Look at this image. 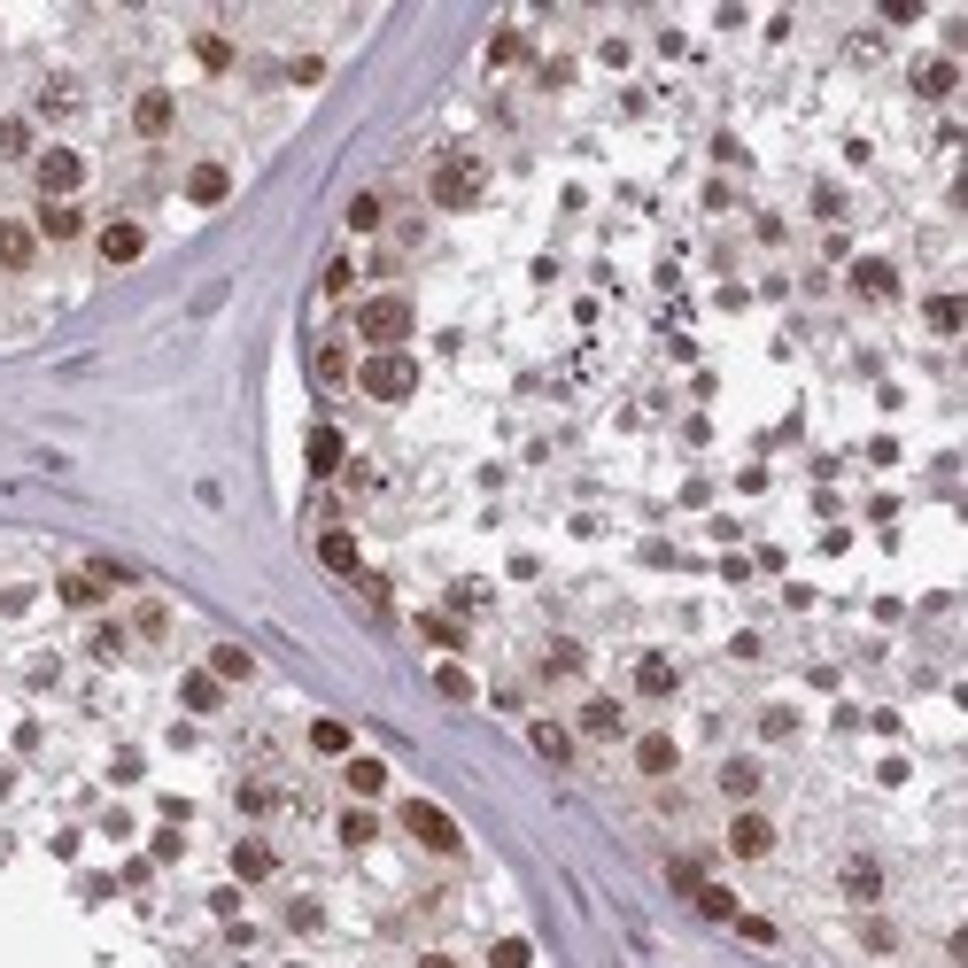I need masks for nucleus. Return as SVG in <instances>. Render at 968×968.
Returning a JSON list of instances; mask_svg holds the SVG:
<instances>
[{"mask_svg": "<svg viewBox=\"0 0 968 968\" xmlns=\"http://www.w3.org/2000/svg\"><path fill=\"white\" fill-rule=\"evenodd\" d=\"M357 388H365L373 403H403V396L418 388V365L403 357V349H373V357L357 365Z\"/></svg>", "mask_w": 968, "mask_h": 968, "instance_id": "1", "label": "nucleus"}, {"mask_svg": "<svg viewBox=\"0 0 968 968\" xmlns=\"http://www.w3.org/2000/svg\"><path fill=\"white\" fill-rule=\"evenodd\" d=\"M32 187H39L47 202H70V194L85 187V155H78V147H39V155H32Z\"/></svg>", "mask_w": 968, "mask_h": 968, "instance_id": "2", "label": "nucleus"}, {"mask_svg": "<svg viewBox=\"0 0 968 968\" xmlns=\"http://www.w3.org/2000/svg\"><path fill=\"white\" fill-rule=\"evenodd\" d=\"M357 333H365L373 349H403V341H411V303H403V295H373V303L357 310Z\"/></svg>", "mask_w": 968, "mask_h": 968, "instance_id": "3", "label": "nucleus"}, {"mask_svg": "<svg viewBox=\"0 0 968 968\" xmlns=\"http://www.w3.org/2000/svg\"><path fill=\"white\" fill-rule=\"evenodd\" d=\"M396 822H403V829H411L426 852H458V845H465V837H458V822H450L442 806H434V799H403V814H396Z\"/></svg>", "mask_w": 968, "mask_h": 968, "instance_id": "4", "label": "nucleus"}, {"mask_svg": "<svg viewBox=\"0 0 968 968\" xmlns=\"http://www.w3.org/2000/svg\"><path fill=\"white\" fill-rule=\"evenodd\" d=\"M434 202H442V210H473L481 202V163L473 155H442V163H434Z\"/></svg>", "mask_w": 968, "mask_h": 968, "instance_id": "5", "label": "nucleus"}, {"mask_svg": "<svg viewBox=\"0 0 968 968\" xmlns=\"http://www.w3.org/2000/svg\"><path fill=\"white\" fill-rule=\"evenodd\" d=\"M729 852H736V860H767V852H775V822H767L759 806H744V814L729 822Z\"/></svg>", "mask_w": 968, "mask_h": 968, "instance_id": "6", "label": "nucleus"}, {"mask_svg": "<svg viewBox=\"0 0 968 968\" xmlns=\"http://www.w3.org/2000/svg\"><path fill=\"white\" fill-rule=\"evenodd\" d=\"M170 117H179V102H170L163 85H147V94L132 102V132H140V140H163V132H170Z\"/></svg>", "mask_w": 968, "mask_h": 968, "instance_id": "7", "label": "nucleus"}, {"mask_svg": "<svg viewBox=\"0 0 968 968\" xmlns=\"http://www.w3.org/2000/svg\"><path fill=\"white\" fill-rule=\"evenodd\" d=\"M32 256H39V225H24V217H0V272H24Z\"/></svg>", "mask_w": 968, "mask_h": 968, "instance_id": "8", "label": "nucleus"}, {"mask_svg": "<svg viewBox=\"0 0 968 968\" xmlns=\"http://www.w3.org/2000/svg\"><path fill=\"white\" fill-rule=\"evenodd\" d=\"M225 194H233V170H225V163H194V170H187V202L217 210Z\"/></svg>", "mask_w": 968, "mask_h": 968, "instance_id": "9", "label": "nucleus"}, {"mask_svg": "<svg viewBox=\"0 0 968 968\" xmlns=\"http://www.w3.org/2000/svg\"><path fill=\"white\" fill-rule=\"evenodd\" d=\"M852 287H860L867 303H892V295H899V272H892L884 256H860V263H852Z\"/></svg>", "mask_w": 968, "mask_h": 968, "instance_id": "10", "label": "nucleus"}, {"mask_svg": "<svg viewBox=\"0 0 968 968\" xmlns=\"http://www.w3.org/2000/svg\"><path fill=\"white\" fill-rule=\"evenodd\" d=\"M140 248H147V233H140L132 217L102 225V263H140Z\"/></svg>", "mask_w": 968, "mask_h": 968, "instance_id": "11", "label": "nucleus"}, {"mask_svg": "<svg viewBox=\"0 0 968 968\" xmlns=\"http://www.w3.org/2000/svg\"><path fill=\"white\" fill-rule=\"evenodd\" d=\"M303 458H310V473H318V481H326V473H341V458H349L341 426H310V450H303Z\"/></svg>", "mask_w": 968, "mask_h": 968, "instance_id": "12", "label": "nucleus"}, {"mask_svg": "<svg viewBox=\"0 0 968 968\" xmlns=\"http://www.w3.org/2000/svg\"><path fill=\"white\" fill-rule=\"evenodd\" d=\"M953 85H960V62H945V55L914 70V94H922V102H945V94H953Z\"/></svg>", "mask_w": 968, "mask_h": 968, "instance_id": "13", "label": "nucleus"}, {"mask_svg": "<svg viewBox=\"0 0 968 968\" xmlns=\"http://www.w3.org/2000/svg\"><path fill=\"white\" fill-rule=\"evenodd\" d=\"M845 899L875 907V899H884V867H875V860H852V867H845Z\"/></svg>", "mask_w": 968, "mask_h": 968, "instance_id": "14", "label": "nucleus"}, {"mask_svg": "<svg viewBox=\"0 0 968 968\" xmlns=\"http://www.w3.org/2000/svg\"><path fill=\"white\" fill-rule=\"evenodd\" d=\"M318 558H326L333 574H349V581H357V535H341V527H326V535H318Z\"/></svg>", "mask_w": 968, "mask_h": 968, "instance_id": "15", "label": "nucleus"}, {"mask_svg": "<svg viewBox=\"0 0 968 968\" xmlns=\"http://www.w3.org/2000/svg\"><path fill=\"white\" fill-rule=\"evenodd\" d=\"M621 729H628V713L612 706V697H589L581 706V736H621Z\"/></svg>", "mask_w": 968, "mask_h": 968, "instance_id": "16", "label": "nucleus"}, {"mask_svg": "<svg viewBox=\"0 0 968 968\" xmlns=\"http://www.w3.org/2000/svg\"><path fill=\"white\" fill-rule=\"evenodd\" d=\"M179 697H187V713H217V706H225V682L202 666V674H187V689H179Z\"/></svg>", "mask_w": 968, "mask_h": 968, "instance_id": "17", "label": "nucleus"}, {"mask_svg": "<svg viewBox=\"0 0 968 968\" xmlns=\"http://www.w3.org/2000/svg\"><path fill=\"white\" fill-rule=\"evenodd\" d=\"M527 744H535V752H543L551 767H566V759H574V736H566L558 721H535V729H527Z\"/></svg>", "mask_w": 968, "mask_h": 968, "instance_id": "18", "label": "nucleus"}, {"mask_svg": "<svg viewBox=\"0 0 968 968\" xmlns=\"http://www.w3.org/2000/svg\"><path fill=\"white\" fill-rule=\"evenodd\" d=\"M39 233H47V240H78V233H85L78 202H47V210H39Z\"/></svg>", "mask_w": 968, "mask_h": 968, "instance_id": "19", "label": "nucleus"}, {"mask_svg": "<svg viewBox=\"0 0 968 968\" xmlns=\"http://www.w3.org/2000/svg\"><path fill=\"white\" fill-rule=\"evenodd\" d=\"M689 899H697V914H706V922H736V892L729 884H697Z\"/></svg>", "mask_w": 968, "mask_h": 968, "instance_id": "20", "label": "nucleus"}, {"mask_svg": "<svg viewBox=\"0 0 968 968\" xmlns=\"http://www.w3.org/2000/svg\"><path fill=\"white\" fill-rule=\"evenodd\" d=\"M349 790H357V799H380V790H388V759H349Z\"/></svg>", "mask_w": 968, "mask_h": 968, "instance_id": "21", "label": "nucleus"}, {"mask_svg": "<svg viewBox=\"0 0 968 968\" xmlns=\"http://www.w3.org/2000/svg\"><path fill=\"white\" fill-rule=\"evenodd\" d=\"M233 875H240V884H263V875H272V845H256V837H248V845L233 852Z\"/></svg>", "mask_w": 968, "mask_h": 968, "instance_id": "22", "label": "nucleus"}, {"mask_svg": "<svg viewBox=\"0 0 968 968\" xmlns=\"http://www.w3.org/2000/svg\"><path fill=\"white\" fill-rule=\"evenodd\" d=\"M210 674H217V682H248V674H256V659H248L240 644H217V651H210Z\"/></svg>", "mask_w": 968, "mask_h": 968, "instance_id": "23", "label": "nucleus"}, {"mask_svg": "<svg viewBox=\"0 0 968 968\" xmlns=\"http://www.w3.org/2000/svg\"><path fill=\"white\" fill-rule=\"evenodd\" d=\"M636 689H644V697H666V689H674V659H659V651L636 659Z\"/></svg>", "mask_w": 968, "mask_h": 968, "instance_id": "24", "label": "nucleus"}, {"mask_svg": "<svg viewBox=\"0 0 968 968\" xmlns=\"http://www.w3.org/2000/svg\"><path fill=\"white\" fill-rule=\"evenodd\" d=\"M674 759H682L674 736H644V744H636V767H644V775H674Z\"/></svg>", "mask_w": 968, "mask_h": 968, "instance_id": "25", "label": "nucleus"}, {"mask_svg": "<svg viewBox=\"0 0 968 968\" xmlns=\"http://www.w3.org/2000/svg\"><path fill=\"white\" fill-rule=\"evenodd\" d=\"M922 318H930V333H960V318H968V310H960V295H930V303H922Z\"/></svg>", "mask_w": 968, "mask_h": 968, "instance_id": "26", "label": "nucleus"}, {"mask_svg": "<svg viewBox=\"0 0 968 968\" xmlns=\"http://www.w3.org/2000/svg\"><path fill=\"white\" fill-rule=\"evenodd\" d=\"M39 109H47V117H70V109H78V78H47V85H39Z\"/></svg>", "mask_w": 968, "mask_h": 968, "instance_id": "27", "label": "nucleus"}, {"mask_svg": "<svg viewBox=\"0 0 968 968\" xmlns=\"http://www.w3.org/2000/svg\"><path fill=\"white\" fill-rule=\"evenodd\" d=\"M721 790H729V799H752V790H759V759H729L721 767Z\"/></svg>", "mask_w": 968, "mask_h": 968, "instance_id": "28", "label": "nucleus"}, {"mask_svg": "<svg viewBox=\"0 0 968 968\" xmlns=\"http://www.w3.org/2000/svg\"><path fill=\"white\" fill-rule=\"evenodd\" d=\"M488 968H535V945H527V937H496L488 945Z\"/></svg>", "mask_w": 968, "mask_h": 968, "instance_id": "29", "label": "nucleus"}, {"mask_svg": "<svg viewBox=\"0 0 968 968\" xmlns=\"http://www.w3.org/2000/svg\"><path fill=\"white\" fill-rule=\"evenodd\" d=\"M310 752H326V759H349V729H341V721H310Z\"/></svg>", "mask_w": 968, "mask_h": 968, "instance_id": "30", "label": "nucleus"}, {"mask_svg": "<svg viewBox=\"0 0 968 968\" xmlns=\"http://www.w3.org/2000/svg\"><path fill=\"white\" fill-rule=\"evenodd\" d=\"M94 597H102V574H94V566H85V574H62V604H78V612H85Z\"/></svg>", "mask_w": 968, "mask_h": 968, "instance_id": "31", "label": "nucleus"}, {"mask_svg": "<svg viewBox=\"0 0 968 968\" xmlns=\"http://www.w3.org/2000/svg\"><path fill=\"white\" fill-rule=\"evenodd\" d=\"M0 155H9V163L32 155V125H24V117H0Z\"/></svg>", "mask_w": 968, "mask_h": 968, "instance_id": "32", "label": "nucleus"}, {"mask_svg": "<svg viewBox=\"0 0 968 968\" xmlns=\"http://www.w3.org/2000/svg\"><path fill=\"white\" fill-rule=\"evenodd\" d=\"M373 837H380V822H373L365 806H349V814H341V845H373Z\"/></svg>", "mask_w": 968, "mask_h": 968, "instance_id": "33", "label": "nucleus"}, {"mask_svg": "<svg viewBox=\"0 0 968 968\" xmlns=\"http://www.w3.org/2000/svg\"><path fill=\"white\" fill-rule=\"evenodd\" d=\"M194 55H202V70H233V39H217V32H202Z\"/></svg>", "mask_w": 968, "mask_h": 968, "instance_id": "34", "label": "nucleus"}, {"mask_svg": "<svg viewBox=\"0 0 968 968\" xmlns=\"http://www.w3.org/2000/svg\"><path fill=\"white\" fill-rule=\"evenodd\" d=\"M418 636H434L442 651H458V644H465V628H458V621H442V612H426V621H418Z\"/></svg>", "mask_w": 968, "mask_h": 968, "instance_id": "35", "label": "nucleus"}, {"mask_svg": "<svg viewBox=\"0 0 968 968\" xmlns=\"http://www.w3.org/2000/svg\"><path fill=\"white\" fill-rule=\"evenodd\" d=\"M434 689H442L450 706H465V697H473V674H465V666H442V674H434Z\"/></svg>", "mask_w": 968, "mask_h": 968, "instance_id": "36", "label": "nucleus"}, {"mask_svg": "<svg viewBox=\"0 0 968 968\" xmlns=\"http://www.w3.org/2000/svg\"><path fill=\"white\" fill-rule=\"evenodd\" d=\"M380 225V194H357V202H349V233H373Z\"/></svg>", "mask_w": 968, "mask_h": 968, "instance_id": "37", "label": "nucleus"}, {"mask_svg": "<svg viewBox=\"0 0 968 968\" xmlns=\"http://www.w3.org/2000/svg\"><path fill=\"white\" fill-rule=\"evenodd\" d=\"M860 945H867V953H892L899 930H892V922H860Z\"/></svg>", "mask_w": 968, "mask_h": 968, "instance_id": "38", "label": "nucleus"}, {"mask_svg": "<svg viewBox=\"0 0 968 968\" xmlns=\"http://www.w3.org/2000/svg\"><path fill=\"white\" fill-rule=\"evenodd\" d=\"M488 62L511 70V62H519V32H496V39H488Z\"/></svg>", "mask_w": 968, "mask_h": 968, "instance_id": "39", "label": "nucleus"}, {"mask_svg": "<svg viewBox=\"0 0 968 968\" xmlns=\"http://www.w3.org/2000/svg\"><path fill=\"white\" fill-rule=\"evenodd\" d=\"M736 930H744V945H775V922L767 914H736Z\"/></svg>", "mask_w": 968, "mask_h": 968, "instance_id": "40", "label": "nucleus"}, {"mask_svg": "<svg viewBox=\"0 0 968 968\" xmlns=\"http://www.w3.org/2000/svg\"><path fill=\"white\" fill-rule=\"evenodd\" d=\"M163 628H170V612H163V604H140V636H147V644H155V636H163Z\"/></svg>", "mask_w": 968, "mask_h": 968, "instance_id": "41", "label": "nucleus"}, {"mask_svg": "<svg viewBox=\"0 0 968 968\" xmlns=\"http://www.w3.org/2000/svg\"><path fill=\"white\" fill-rule=\"evenodd\" d=\"M125 651V628H94V659H117Z\"/></svg>", "mask_w": 968, "mask_h": 968, "instance_id": "42", "label": "nucleus"}, {"mask_svg": "<svg viewBox=\"0 0 968 968\" xmlns=\"http://www.w3.org/2000/svg\"><path fill=\"white\" fill-rule=\"evenodd\" d=\"M418 968H458V960H450V953H426V960H418Z\"/></svg>", "mask_w": 968, "mask_h": 968, "instance_id": "43", "label": "nucleus"}]
</instances>
